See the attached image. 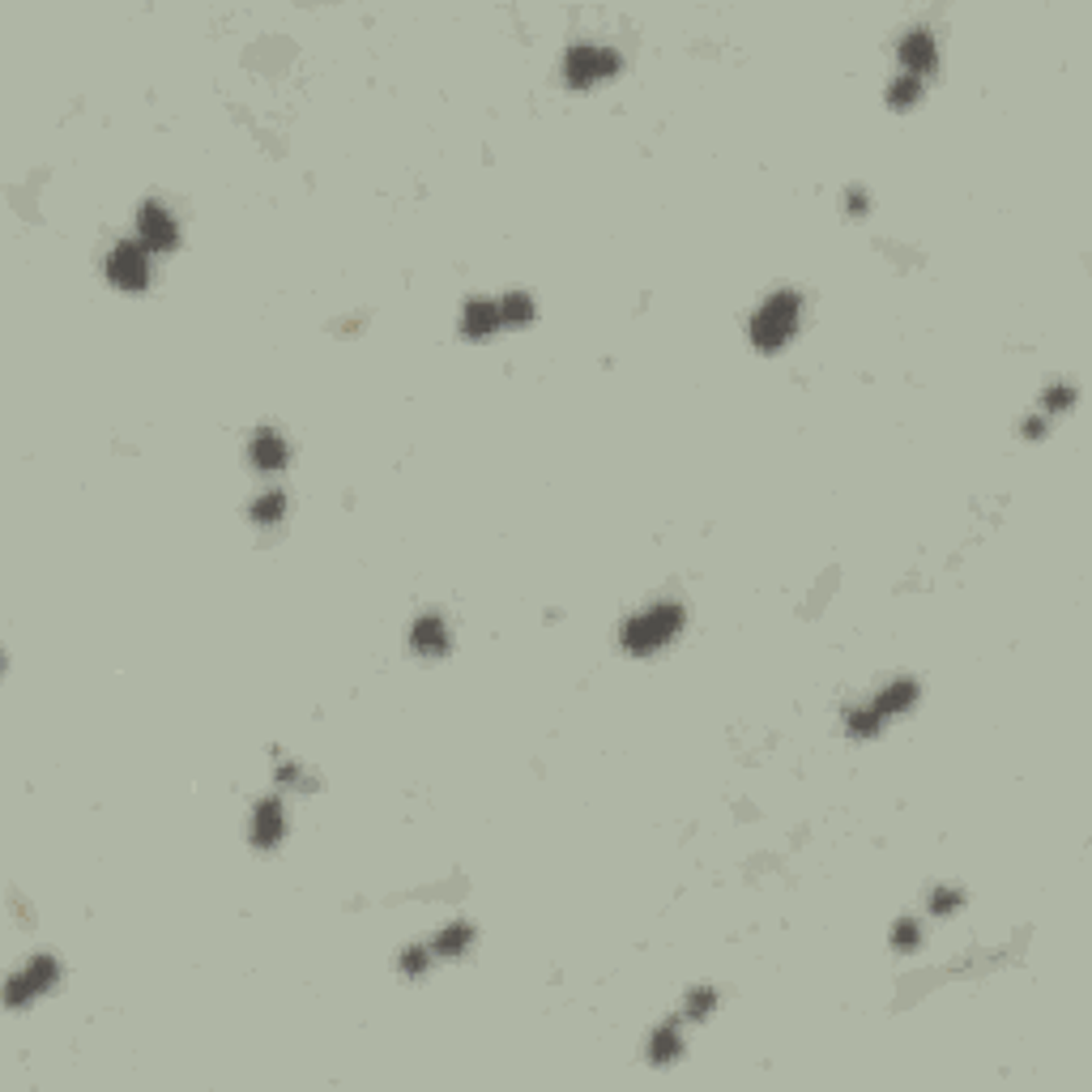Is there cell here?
I'll use <instances>...</instances> for the list:
<instances>
[{
    "label": "cell",
    "instance_id": "obj_19",
    "mask_svg": "<svg viewBox=\"0 0 1092 1092\" xmlns=\"http://www.w3.org/2000/svg\"><path fill=\"white\" fill-rule=\"evenodd\" d=\"M713 1008H717V990L700 986V990H691V995H687V1003H683V1016H687V1020H704Z\"/></svg>",
    "mask_w": 1092,
    "mask_h": 1092
},
{
    "label": "cell",
    "instance_id": "obj_18",
    "mask_svg": "<svg viewBox=\"0 0 1092 1092\" xmlns=\"http://www.w3.org/2000/svg\"><path fill=\"white\" fill-rule=\"evenodd\" d=\"M499 316H504V325H530L533 320V299L530 295H504V303H499Z\"/></svg>",
    "mask_w": 1092,
    "mask_h": 1092
},
{
    "label": "cell",
    "instance_id": "obj_23",
    "mask_svg": "<svg viewBox=\"0 0 1092 1092\" xmlns=\"http://www.w3.org/2000/svg\"><path fill=\"white\" fill-rule=\"evenodd\" d=\"M402 969H405V973H414V977L423 973V969H427V952H423V947H405V952H402Z\"/></svg>",
    "mask_w": 1092,
    "mask_h": 1092
},
{
    "label": "cell",
    "instance_id": "obj_25",
    "mask_svg": "<svg viewBox=\"0 0 1092 1092\" xmlns=\"http://www.w3.org/2000/svg\"><path fill=\"white\" fill-rule=\"evenodd\" d=\"M845 210L849 213H867V192H845Z\"/></svg>",
    "mask_w": 1092,
    "mask_h": 1092
},
{
    "label": "cell",
    "instance_id": "obj_26",
    "mask_svg": "<svg viewBox=\"0 0 1092 1092\" xmlns=\"http://www.w3.org/2000/svg\"><path fill=\"white\" fill-rule=\"evenodd\" d=\"M1024 435H1029V440H1041V435H1046V423H1041V418H1029V423H1024Z\"/></svg>",
    "mask_w": 1092,
    "mask_h": 1092
},
{
    "label": "cell",
    "instance_id": "obj_6",
    "mask_svg": "<svg viewBox=\"0 0 1092 1092\" xmlns=\"http://www.w3.org/2000/svg\"><path fill=\"white\" fill-rule=\"evenodd\" d=\"M175 218H171L167 210H162L159 201H149V205H141V213H137V244L146 248V252H171L175 248Z\"/></svg>",
    "mask_w": 1092,
    "mask_h": 1092
},
{
    "label": "cell",
    "instance_id": "obj_11",
    "mask_svg": "<svg viewBox=\"0 0 1092 1092\" xmlns=\"http://www.w3.org/2000/svg\"><path fill=\"white\" fill-rule=\"evenodd\" d=\"M410 645L418 649V653H431V658H440V653H448V627L440 615H423L418 623L410 627Z\"/></svg>",
    "mask_w": 1092,
    "mask_h": 1092
},
{
    "label": "cell",
    "instance_id": "obj_4",
    "mask_svg": "<svg viewBox=\"0 0 1092 1092\" xmlns=\"http://www.w3.org/2000/svg\"><path fill=\"white\" fill-rule=\"evenodd\" d=\"M107 277H111L120 290H141L149 282V252L137 244V239L116 244L111 248V256H107Z\"/></svg>",
    "mask_w": 1092,
    "mask_h": 1092
},
{
    "label": "cell",
    "instance_id": "obj_2",
    "mask_svg": "<svg viewBox=\"0 0 1092 1092\" xmlns=\"http://www.w3.org/2000/svg\"><path fill=\"white\" fill-rule=\"evenodd\" d=\"M683 627V606L679 602H658L640 610V615L627 619L623 627V649L627 653H653L666 640H674V632Z\"/></svg>",
    "mask_w": 1092,
    "mask_h": 1092
},
{
    "label": "cell",
    "instance_id": "obj_21",
    "mask_svg": "<svg viewBox=\"0 0 1092 1092\" xmlns=\"http://www.w3.org/2000/svg\"><path fill=\"white\" fill-rule=\"evenodd\" d=\"M1075 402V389L1072 384H1059V389H1046V414H1059V410H1067V405Z\"/></svg>",
    "mask_w": 1092,
    "mask_h": 1092
},
{
    "label": "cell",
    "instance_id": "obj_5",
    "mask_svg": "<svg viewBox=\"0 0 1092 1092\" xmlns=\"http://www.w3.org/2000/svg\"><path fill=\"white\" fill-rule=\"evenodd\" d=\"M56 977H60V969H56L52 956H34L18 977H9V995H5L9 998V1008H21V1003L34 998V995H47V990L56 986Z\"/></svg>",
    "mask_w": 1092,
    "mask_h": 1092
},
{
    "label": "cell",
    "instance_id": "obj_13",
    "mask_svg": "<svg viewBox=\"0 0 1092 1092\" xmlns=\"http://www.w3.org/2000/svg\"><path fill=\"white\" fill-rule=\"evenodd\" d=\"M649 1059L658 1062V1067L683 1059V1037H679V1029H674V1024H662V1029L649 1037Z\"/></svg>",
    "mask_w": 1092,
    "mask_h": 1092
},
{
    "label": "cell",
    "instance_id": "obj_1",
    "mask_svg": "<svg viewBox=\"0 0 1092 1092\" xmlns=\"http://www.w3.org/2000/svg\"><path fill=\"white\" fill-rule=\"evenodd\" d=\"M798 312H803V299L798 290H777V295L764 299V308L752 320V346L755 351H781L785 341L794 338L798 329Z\"/></svg>",
    "mask_w": 1092,
    "mask_h": 1092
},
{
    "label": "cell",
    "instance_id": "obj_8",
    "mask_svg": "<svg viewBox=\"0 0 1092 1092\" xmlns=\"http://www.w3.org/2000/svg\"><path fill=\"white\" fill-rule=\"evenodd\" d=\"M282 841V803L277 798H261L252 811V845L274 849Z\"/></svg>",
    "mask_w": 1092,
    "mask_h": 1092
},
{
    "label": "cell",
    "instance_id": "obj_22",
    "mask_svg": "<svg viewBox=\"0 0 1092 1092\" xmlns=\"http://www.w3.org/2000/svg\"><path fill=\"white\" fill-rule=\"evenodd\" d=\"M952 909H960V892H956V888H939L931 896V913H939V918H944V913H952Z\"/></svg>",
    "mask_w": 1092,
    "mask_h": 1092
},
{
    "label": "cell",
    "instance_id": "obj_24",
    "mask_svg": "<svg viewBox=\"0 0 1092 1092\" xmlns=\"http://www.w3.org/2000/svg\"><path fill=\"white\" fill-rule=\"evenodd\" d=\"M277 781H282V785H299V781H308V777L299 773L295 764H277Z\"/></svg>",
    "mask_w": 1092,
    "mask_h": 1092
},
{
    "label": "cell",
    "instance_id": "obj_9",
    "mask_svg": "<svg viewBox=\"0 0 1092 1092\" xmlns=\"http://www.w3.org/2000/svg\"><path fill=\"white\" fill-rule=\"evenodd\" d=\"M248 453H252V466L261 469V474H277V469L287 466V456H290V453H287V440H282L277 431H269V427H265V431H256V435H252Z\"/></svg>",
    "mask_w": 1092,
    "mask_h": 1092
},
{
    "label": "cell",
    "instance_id": "obj_14",
    "mask_svg": "<svg viewBox=\"0 0 1092 1092\" xmlns=\"http://www.w3.org/2000/svg\"><path fill=\"white\" fill-rule=\"evenodd\" d=\"M469 944H474V926L453 922V926H444V931H440V939H435V952L444 956V960H456V956L466 952Z\"/></svg>",
    "mask_w": 1092,
    "mask_h": 1092
},
{
    "label": "cell",
    "instance_id": "obj_17",
    "mask_svg": "<svg viewBox=\"0 0 1092 1092\" xmlns=\"http://www.w3.org/2000/svg\"><path fill=\"white\" fill-rule=\"evenodd\" d=\"M282 512H287V495H282V491H265V495L252 504L256 525H274V520H282Z\"/></svg>",
    "mask_w": 1092,
    "mask_h": 1092
},
{
    "label": "cell",
    "instance_id": "obj_10",
    "mask_svg": "<svg viewBox=\"0 0 1092 1092\" xmlns=\"http://www.w3.org/2000/svg\"><path fill=\"white\" fill-rule=\"evenodd\" d=\"M504 325V316H499V303H491V299H474L466 308V316H461V329H466V338H491V333Z\"/></svg>",
    "mask_w": 1092,
    "mask_h": 1092
},
{
    "label": "cell",
    "instance_id": "obj_16",
    "mask_svg": "<svg viewBox=\"0 0 1092 1092\" xmlns=\"http://www.w3.org/2000/svg\"><path fill=\"white\" fill-rule=\"evenodd\" d=\"M880 726H883V717L870 709V704H867V709H849L845 713V730L854 734V739H875V734H880Z\"/></svg>",
    "mask_w": 1092,
    "mask_h": 1092
},
{
    "label": "cell",
    "instance_id": "obj_3",
    "mask_svg": "<svg viewBox=\"0 0 1092 1092\" xmlns=\"http://www.w3.org/2000/svg\"><path fill=\"white\" fill-rule=\"evenodd\" d=\"M563 73H568V82L572 85H594L602 82V77L619 73V52H610V47H594V43H581V47H572L568 52V60H563Z\"/></svg>",
    "mask_w": 1092,
    "mask_h": 1092
},
{
    "label": "cell",
    "instance_id": "obj_7",
    "mask_svg": "<svg viewBox=\"0 0 1092 1092\" xmlns=\"http://www.w3.org/2000/svg\"><path fill=\"white\" fill-rule=\"evenodd\" d=\"M901 64L909 77H922V73H934V64H939V47H934V34L931 31H909L901 39Z\"/></svg>",
    "mask_w": 1092,
    "mask_h": 1092
},
{
    "label": "cell",
    "instance_id": "obj_12",
    "mask_svg": "<svg viewBox=\"0 0 1092 1092\" xmlns=\"http://www.w3.org/2000/svg\"><path fill=\"white\" fill-rule=\"evenodd\" d=\"M913 700H918V683H913V679H896V683H888V687L875 696V704H870V709H875L883 722H888V717H896V713L913 709Z\"/></svg>",
    "mask_w": 1092,
    "mask_h": 1092
},
{
    "label": "cell",
    "instance_id": "obj_20",
    "mask_svg": "<svg viewBox=\"0 0 1092 1092\" xmlns=\"http://www.w3.org/2000/svg\"><path fill=\"white\" fill-rule=\"evenodd\" d=\"M892 944H896V952H913V947L922 944V926H918V922H901V926H896V934H892Z\"/></svg>",
    "mask_w": 1092,
    "mask_h": 1092
},
{
    "label": "cell",
    "instance_id": "obj_15",
    "mask_svg": "<svg viewBox=\"0 0 1092 1092\" xmlns=\"http://www.w3.org/2000/svg\"><path fill=\"white\" fill-rule=\"evenodd\" d=\"M888 103L896 107V111H905V107H913V103H922V77H896V82L888 85Z\"/></svg>",
    "mask_w": 1092,
    "mask_h": 1092
}]
</instances>
